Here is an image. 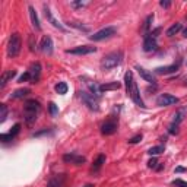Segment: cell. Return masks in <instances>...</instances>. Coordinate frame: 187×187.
Instances as JSON below:
<instances>
[{
  "label": "cell",
  "instance_id": "1",
  "mask_svg": "<svg viewBox=\"0 0 187 187\" xmlns=\"http://www.w3.org/2000/svg\"><path fill=\"white\" fill-rule=\"evenodd\" d=\"M124 84H126V92H127V95L132 98V101L135 102L136 105H139L140 108H146L145 102H143L142 97H140L137 84L135 82V79H133V73H132L130 70L126 72V75H124Z\"/></svg>",
  "mask_w": 187,
  "mask_h": 187
},
{
  "label": "cell",
  "instance_id": "2",
  "mask_svg": "<svg viewBox=\"0 0 187 187\" xmlns=\"http://www.w3.org/2000/svg\"><path fill=\"white\" fill-rule=\"evenodd\" d=\"M41 111V105L40 102L35 101V100H28L23 105V117H25V121L26 124H32L37 121V117Z\"/></svg>",
  "mask_w": 187,
  "mask_h": 187
},
{
  "label": "cell",
  "instance_id": "3",
  "mask_svg": "<svg viewBox=\"0 0 187 187\" xmlns=\"http://www.w3.org/2000/svg\"><path fill=\"white\" fill-rule=\"evenodd\" d=\"M123 62V53L121 51H113L110 54H107L101 60V67L104 70H110L113 67H117Z\"/></svg>",
  "mask_w": 187,
  "mask_h": 187
},
{
  "label": "cell",
  "instance_id": "4",
  "mask_svg": "<svg viewBox=\"0 0 187 187\" xmlns=\"http://www.w3.org/2000/svg\"><path fill=\"white\" fill-rule=\"evenodd\" d=\"M22 47V40H21V35L19 34H12L10 40H9V44H7V56L9 57H16L21 51Z\"/></svg>",
  "mask_w": 187,
  "mask_h": 187
},
{
  "label": "cell",
  "instance_id": "5",
  "mask_svg": "<svg viewBox=\"0 0 187 187\" xmlns=\"http://www.w3.org/2000/svg\"><path fill=\"white\" fill-rule=\"evenodd\" d=\"M117 29L114 26H107V28H102L98 32H95L94 35L89 37L91 41H102V40H107V38H111L113 35H116Z\"/></svg>",
  "mask_w": 187,
  "mask_h": 187
},
{
  "label": "cell",
  "instance_id": "6",
  "mask_svg": "<svg viewBox=\"0 0 187 187\" xmlns=\"http://www.w3.org/2000/svg\"><path fill=\"white\" fill-rule=\"evenodd\" d=\"M79 95H81V100L85 102V105H88L89 110H92V111H98V110H100V105H98V100H97V97H94L92 94L85 92V91H81Z\"/></svg>",
  "mask_w": 187,
  "mask_h": 187
},
{
  "label": "cell",
  "instance_id": "7",
  "mask_svg": "<svg viewBox=\"0 0 187 187\" xmlns=\"http://www.w3.org/2000/svg\"><path fill=\"white\" fill-rule=\"evenodd\" d=\"M43 9H44V15H45V18H47V21L50 22L51 25H53L54 28H57L59 31H62V32H66V28H65V26H63V25H62V23H60V22H59L56 18H54V15L51 13L50 7H48L47 4H44V7H43Z\"/></svg>",
  "mask_w": 187,
  "mask_h": 187
},
{
  "label": "cell",
  "instance_id": "8",
  "mask_svg": "<svg viewBox=\"0 0 187 187\" xmlns=\"http://www.w3.org/2000/svg\"><path fill=\"white\" fill-rule=\"evenodd\" d=\"M178 102V98L174 97V95H170V94H161L158 98H156V104L159 107H168V105H172V104H177Z\"/></svg>",
  "mask_w": 187,
  "mask_h": 187
},
{
  "label": "cell",
  "instance_id": "9",
  "mask_svg": "<svg viewBox=\"0 0 187 187\" xmlns=\"http://www.w3.org/2000/svg\"><path fill=\"white\" fill-rule=\"evenodd\" d=\"M117 127H119L117 121H114V120H108V121L102 123L101 133L102 135H105V136H108V135H114V133L117 132Z\"/></svg>",
  "mask_w": 187,
  "mask_h": 187
},
{
  "label": "cell",
  "instance_id": "10",
  "mask_svg": "<svg viewBox=\"0 0 187 187\" xmlns=\"http://www.w3.org/2000/svg\"><path fill=\"white\" fill-rule=\"evenodd\" d=\"M97 47H91V45H79V47H75L72 50H66L67 54H78V56H84V54H91V53H95Z\"/></svg>",
  "mask_w": 187,
  "mask_h": 187
},
{
  "label": "cell",
  "instance_id": "11",
  "mask_svg": "<svg viewBox=\"0 0 187 187\" xmlns=\"http://www.w3.org/2000/svg\"><path fill=\"white\" fill-rule=\"evenodd\" d=\"M158 44H156V38H152L149 34L145 35V40H143V51L149 53V51L156 50Z\"/></svg>",
  "mask_w": 187,
  "mask_h": 187
},
{
  "label": "cell",
  "instance_id": "12",
  "mask_svg": "<svg viewBox=\"0 0 187 187\" xmlns=\"http://www.w3.org/2000/svg\"><path fill=\"white\" fill-rule=\"evenodd\" d=\"M63 161L65 162H70V164H75V165H81L84 164L86 159L85 156H79V155H75V153H66L63 155Z\"/></svg>",
  "mask_w": 187,
  "mask_h": 187
},
{
  "label": "cell",
  "instance_id": "13",
  "mask_svg": "<svg viewBox=\"0 0 187 187\" xmlns=\"http://www.w3.org/2000/svg\"><path fill=\"white\" fill-rule=\"evenodd\" d=\"M136 70H137V73L140 75V78H142V79H145L146 82H149V84H153V85H155L156 79H155V76H153V75L151 73V72H149V70H146V69L140 67V66H136Z\"/></svg>",
  "mask_w": 187,
  "mask_h": 187
},
{
  "label": "cell",
  "instance_id": "14",
  "mask_svg": "<svg viewBox=\"0 0 187 187\" xmlns=\"http://www.w3.org/2000/svg\"><path fill=\"white\" fill-rule=\"evenodd\" d=\"M40 47H41V51H43L44 54H48V56H50L51 53H53V40H51L50 37L45 35V37L41 40Z\"/></svg>",
  "mask_w": 187,
  "mask_h": 187
},
{
  "label": "cell",
  "instance_id": "15",
  "mask_svg": "<svg viewBox=\"0 0 187 187\" xmlns=\"http://www.w3.org/2000/svg\"><path fill=\"white\" fill-rule=\"evenodd\" d=\"M19 130H21V124L16 123V124L12 127V130H10L9 133H3V135H0V140H1V142H9V140H12V139L19 133Z\"/></svg>",
  "mask_w": 187,
  "mask_h": 187
},
{
  "label": "cell",
  "instance_id": "16",
  "mask_svg": "<svg viewBox=\"0 0 187 187\" xmlns=\"http://www.w3.org/2000/svg\"><path fill=\"white\" fill-rule=\"evenodd\" d=\"M177 70H178V65H170L164 67H156L153 72L155 75H170V73H175Z\"/></svg>",
  "mask_w": 187,
  "mask_h": 187
},
{
  "label": "cell",
  "instance_id": "17",
  "mask_svg": "<svg viewBox=\"0 0 187 187\" xmlns=\"http://www.w3.org/2000/svg\"><path fill=\"white\" fill-rule=\"evenodd\" d=\"M28 72L31 73V82H32V84L38 82L40 75H41V65L37 62V63H34V65L31 66V70H28Z\"/></svg>",
  "mask_w": 187,
  "mask_h": 187
},
{
  "label": "cell",
  "instance_id": "18",
  "mask_svg": "<svg viewBox=\"0 0 187 187\" xmlns=\"http://www.w3.org/2000/svg\"><path fill=\"white\" fill-rule=\"evenodd\" d=\"M16 76V70H7V72H4L3 75H1V78H0V88H4L6 84L10 81V79H13Z\"/></svg>",
  "mask_w": 187,
  "mask_h": 187
},
{
  "label": "cell",
  "instance_id": "19",
  "mask_svg": "<svg viewBox=\"0 0 187 187\" xmlns=\"http://www.w3.org/2000/svg\"><path fill=\"white\" fill-rule=\"evenodd\" d=\"M86 86L89 88V91H91V94L94 95V97H100L101 95V85H98L97 82H94V81H86L85 82Z\"/></svg>",
  "mask_w": 187,
  "mask_h": 187
},
{
  "label": "cell",
  "instance_id": "20",
  "mask_svg": "<svg viewBox=\"0 0 187 187\" xmlns=\"http://www.w3.org/2000/svg\"><path fill=\"white\" fill-rule=\"evenodd\" d=\"M28 10H29V18H31L32 26H34L37 31H40V29H41V25H40V21H38V16H37V12H35V9L32 7V6H29V7H28Z\"/></svg>",
  "mask_w": 187,
  "mask_h": 187
},
{
  "label": "cell",
  "instance_id": "21",
  "mask_svg": "<svg viewBox=\"0 0 187 187\" xmlns=\"http://www.w3.org/2000/svg\"><path fill=\"white\" fill-rule=\"evenodd\" d=\"M186 116H187V111L184 110V108H180L175 114H174V120H172V123H175V124H180L183 120L186 119Z\"/></svg>",
  "mask_w": 187,
  "mask_h": 187
},
{
  "label": "cell",
  "instance_id": "22",
  "mask_svg": "<svg viewBox=\"0 0 187 187\" xmlns=\"http://www.w3.org/2000/svg\"><path fill=\"white\" fill-rule=\"evenodd\" d=\"M31 91L28 89V88H22V89H16L12 95H10V98H13V100H19V98H23V97H26L28 94H29Z\"/></svg>",
  "mask_w": 187,
  "mask_h": 187
},
{
  "label": "cell",
  "instance_id": "23",
  "mask_svg": "<svg viewBox=\"0 0 187 187\" xmlns=\"http://www.w3.org/2000/svg\"><path fill=\"white\" fill-rule=\"evenodd\" d=\"M120 88H121V84H120V82L104 84V85H101V92H104V91H116V89H120Z\"/></svg>",
  "mask_w": 187,
  "mask_h": 187
},
{
  "label": "cell",
  "instance_id": "24",
  "mask_svg": "<svg viewBox=\"0 0 187 187\" xmlns=\"http://www.w3.org/2000/svg\"><path fill=\"white\" fill-rule=\"evenodd\" d=\"M181 28H183V25H181L180 22L174 23L172 26L168 28V31H167V37H172V35H175L177 32H180V31H181Z\"/></svg>",
  "mask_w": 187,
  "mask_h": 187
},
{
  "label": "cell",
  "instance_id": "25",
  "mask_svg": "<svg viewBox=\"0 0 187 187\" xmlns=\"http://www.w3.org/2000/svg\"><path fill=\"white\" fill-rule=\"evenodd\" d=\"M164 151H165V146H164V145H158V146H152V148L148 151V153H149L151 156H156V155L162 153Z\"/></svg>",
  "mask_w": 187,
  "mask_h": 187
},
{
  "label": "cell",
  "instance_id": "26",
  "mask_svg": "<svg viewBox=\"0 0 187 187\" xmlns=\"http://www.w3.org/2000/svg\"><path fill=\"white\" fill-rule=\"evenodd\" d=\"M67 89H69V86L66 82H59V84L56 85V92L60 94V95H65V94L67 92Z\"/></svg>",
  "mask_w": 187,
  "mask_h": 187
},
{
  "label": "cell",
  "instance_id": "27",
  "mask_svg": "<svg viewBox=\"0 0 187 187\" xmlns=\"http://www.w3.org/2000/svg\"><path fill=\"white\" fill-rule=\"evenodd\" d=\"M102 164H105V155H98V158L94 161V170H100Z\"/></svg>",
  "mask_w": 187,
  "mask_h": 187
},
{
  "label": "cell",
  "instance_id": "28",
  "mask_svg": "<svg viewBox=\"0 0 187 187\" xmlns=\"http://www.w3.org/2000/svg\"><path fill=\"white\" fill-rule=\"evenodd\" d=\"M63 184V177L59 180V177H54L53 180H50L48 181V184H47V187H60Z\"/></svg>",
  "mask_w": 187,
  "mask_h": 187
},
{
  "label": "cell",
  "instance_id": "29",
  "mask_svg": "<svg viewBox=\"0 0 187 187\" xmlns=\"http://www.w3.org/2000/svg\"><path fill=\"white\" fill-rule=\"evenodd\" d=\"M7 117V107L4 104H0V123H3Z\"/></svg>",
  "mask_w": 187,
  "mask_h": 187
},
{
  "label": "cell",
  "instance_id": "30",
  "mask_svg": "<svg viewBox=\"0 0 187 187\" xmlns=\"http://www.w3.org/2000/svg\"><path fill=\"white\" fill-rule=\"evenodd\" d=\"M152 21H153V15H149V16L146 18V21H145V25H143V32H148V31H149Z\"/></svg>",
  "mask_w": 187,
  "mask_h": 187
},
{
  "label": "cell",
  "instance_id": "31",
  "mask_svg": "<svg viewBox=\"0 0 187 187\" xmlns=\"http://www.w3.org/2000/svg\"><path fill=\"white\" fill-rule=\"evenodd\" d=\"M48 110H50V114L53 117H56V116L59 114V107H57L54 102H50V104H48Z\"/></svg>",
  "mask_w": 187,
  "mask_h": 187
},
{
  "label": "cell",
  "instance_id": "32",
  "mask_svg": "<svg viewBox=\"0 0 187 187\" xmlns=\"http://www.w3.org/2000/svg\"><path fill=\"white\" fill-rule=\"evenodd\" d=\"M178 124H175V123H171V126L168 127V133L170 135H178Z\"/></svg>",
  "mask_w": 187,
  "mask_h": 187
},
{
  "label": "cell",
  "instance_id": "33",
  "mask_svg": "<svg viewBox=\"0 0 187 187\" xmlns=\"http://www.w3.org/2000/svg\"><path fill=\"white\" fill-rule=\"evenodd\" d=\"M70 26H73V28H76V29H81V31H84V32H89V28L88 26H84V25H78V23H69Z\"/></svg>",
  "mask_w": 187,
  "mask_h": 187
},
{
  "label": "cell",
  "instance_id": "34",
  "mask_svg": "<svg viewBox=\"0 0 187 187\" xmlns=\"http://www.w3.org/2000/svg\"><path fill=\"white\" fill-rule=\"evenodd\" d=\"M26 81H31V73H29V72H25V73L19 78V82H26Z\"/></svg>",
  "mask_w": 187,
  "mask_h": 187
},
{
  "label": "cell",
  "instance_id": "35",
  "mask_svg": "<svg viewBox=\"0 0 187 187\" xmlns=\"http://www.w3.org/2000/svg\"><path fill=\"white\" fill-rule=\"evenodd\" d=\"M172 184H174L175 187H187V183H186V181H183V180H180V178L174 180V181H172Z\"/></svg>",
  "mask_w": 187,
  "mask_h": 187
},
{
  "label": "cell",
  "instance_id": "36",
  "mask_svg": "<svg viewBox=\"0 0 187 187\" xmlns=\"http://www.w3.org/2000/svg\"><path fill=\"white\" fill-rule=\"evenodd\" d=\"M156 164H158V159H156L155 156H152V158L148 161V167H149V168H156Z\"/></svg>",
  "mask_w": 187,
  "mask_h": 187
},
{
  "label": "cell",
  "instance_id": "37",
  "mask_svg": "<svg viewBox=\"0 0 187 187\" xmlns=\"http://www.w3.org/2000/svg\"><path fill=\"white\" fill-rule=\"evenodd\" d=\"M140 140H142V135H136V136H133L132 139H129V143L135 145V143H139Z\"/></svg>",
  "mask_w": 187,
  "mask_h": 187
},
{
  "label": "cell",
  "instance_id": "38",
  "mask_svg": "<svg viewBox=\"0 0 187 187\" xmlns=\"http://www.w3.org/2000/svg\"><path fill=\"white\" fill-rule=\"evenodd\" d=\"M159 6L167 9V7H170L171 6V1H168V0H161V1H159Z\"/></svg>",
  "mask_w": 187,
  "mask_h": 187
},
{
  "label": "cell",
  "instance_id": "39",
  "mask_svg": "<svg viewBox=\"0 0 187 187\" xmlns=\"http://www.w3.org/2000/svg\"><path fill=\"white\" fill-rule=\"evenodd\" d=\"M86 3L85 1H72V6L73 7H84Z\"/></svg>",
  "mask_w": 187,
  "mask_h": 187
},
{
  "label": "cell",
  "instance_id": "40",
  "mask_svg": "<svg viewBox=\"0 0 187 187\" xmlns=\"http://www.w3.org/2000/svg\"><path fill=\"white\" fill-rule=\"evenodd\" d=\"M159 32H161V28H156V29H153L152 32H149V35H151L152 38H156V37H158V34H159Z\"/></svg>",
  "mask_w": 187,
  "mask_h": 187
},
{
  "label": "cell",
  "instance_id": "41",
  "mask_svg": "<svg viewBox=\"0 0 187 187\" xmlns=\"http://www.w3.org/2000/svg\"><path fill=\"white\" fill-rule=\"evenodd\" d=\"M29 50L34 51V35H29Z\"/></svg>",
  "mask_w": 187,
  "mask_h": 187
},
{
  "label": "cell",
  "instance_id": "42",
  "mask_svg": "<svg viewBox=\"0 0 187 187\" xmlns=\"http://www.w3.org/2000/svg\"><path fill=\"white\" fill-rule=\"evenodd\" d=\"M186 168H183V167H177L175 168V172H186Z\"/></svg>",
  "mask_w": 187,
  "mask_h": 187
},
{
  "label": "cell",
  "instance_id": "43",
  "mask_svg": "<svg viewBox=\"0 0 187 187\" xmlns=\"http://www.w3.org/2000/svg\"><path fill=\"white\" fill-rule=\"evenodd\" d=\"M45 133H48V130L45 129V130H43V132H38V133H35L34 136H41V135H45Z\"/></svg>",
  "mask_w": 187,
  "mask_h": 187
},
{
  "label": "cell",
  "instance_id": "44",
  "mask_svg": "<svg viewBox=\"0 0 187 187\" xmlns=\"http://www.w3.org/2000/svg\"><path fill=\"white\" fill-rule=\"evenodd\" d=\"M183 37H186V38H187V28L183 31Z\"/></svg>",
  "mask_w": 187,
  "mask_h": 187
},
{
  "label": "cell",
  "instance_id": "45",
  "mask_svg": "<svg viewBox=\"0 0 187 187\" xmlns=\"http://www.w3.org/2000/svg\"><path fill=\"white\" fill-rule=\"evenodd\" d=\"M84 187H94V184H86V186H84Z\"/></svg>",
  "mask_w": 187,
  "mask_h": 187
},
{
  "label": "cell",
  "instance_id": "46",
  "mask_svg": "<svg viewBox=\"0 0 187 187\" xmlns=\"http://www.w3.org/2000/svg\"><path fill=\"white\" fill-rule=\"evenodd\" d=\"M186 86H187V82H186Z\"/></svg>",
  "mask_w": 187,
  "mask_h": 187
}]
</instances>
